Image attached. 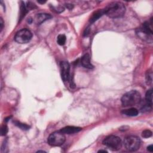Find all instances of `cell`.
<instances>
[{
	"label": "cell",
	"mask_w": 153,
	"mask_h": 153,
	"mask_svg": "<svg viewBox=\"0 0 153 153\" xmlns=\"http://www.w3.org/2000/svg\"><path fill=\"white\" fill-rule=\"evenodd\" d=\"M105 15L110 18H119L124 16L126 12L125 6L120 2L110 4L105 9Z\"/></svg>",
	"instance_id": "6da1fadb"
},
{
	"label": "cell",
	"mask_w": 153,
	"mask_h": 153,
	"mask_svg": "<svg viewBox=\"0 0 153 153\" xmlns=\"http://www.w3.org/2000/svg\"><path fill=\"white\" fill-rule=\"evenodd\" d=\"M140 94L136 90H131L123 96L122 103L123 107H132L138 104L140 102Z\"/></svg>",
	"instance_id": "7a4b0ae2"
},
{
	"label": "cell",
	"mask_w": 153,
	"mask_h": 153,
	"mask_svg": "<svg viewBox=\"0 0 153 153\" xmlns=\"http://www.w3.org/2000/svg\"><path fill=\"white\" fill-rule=\"evenodd\" d=\"M137 34L138 36L145 41L151 43L152 40V20L151 22H146L138 29Z\"/></svg>",
	"instance_id": "3957f363"
},
{
	"label": "cell",
	"mask_w": 153,
	"mask_h": 153,
	"mask_svg": "<svg viewBox=\"0 0 153 153\" xmlns=\"http://www.w3.org/2000/svg\"><path fill=\"white\" fill-rule=\"evenodd\" d=\"M103 144L110 149L114 151L119 150L122 146L121 139L114 135H111L106 138L103 141Z\"/></svg>",
	"instance_id": "277c9868"
},
{
	"label": "cell",
	"mask_w": 153,
	"mask_h": 153,
	"mask_svg": "<svg viewBox=\"0 0 153 153\" xmlns=\"http://www.w3.org/2000/svg\"><path fill=\"white\" fill-rule=\"evenodd\" d=\"M124 145L128 151H135L140 148V139L136 136H128L124 140Z\"/></svg>",
	"instance_id": "5b68a950"
},
{
	"label": "cell",
	"mask_w": 153,
	"mask_h": 153,
	"mask_svg": "<svg viewBox=\"0 0 153 153\" xmlns=\"http://www.w3.org/2000/svg\"><path fill=\"white\" fill-rule=\"evenodd\" d=\"M66 138L64 133L59 132H55L50 135L48 138V144L52 147H59L65 143Z\"/></svg>",
	"instance_id": "8992f818"
},
{
	"label": "cell",
	"mask_w": 153,
	"mask_h": 153,
	"mask_svg": "<svg viewBox=\"0 0 153 153\" xmlns=\"http://www.w3.org/2000/svg\"><path fill=\"white\" fill-rule=\"evenodd\" d=\"M32 37V34L29 29H22L16 34L15 40L19 44H26L31 41Z\"/></svg>",
	"instance_id": "52a82bcc"
},
{
	"label": "cell",
	"mask_w": 153,
	"mask_h": 153,
	"mask_svg": "<svg viewBox=\"0 0 153 153\" xmlns=\"http://www.w3.org/2000/svg\"><path fill=\"white\" fill-rule=\"evenodd\" d=\"M61 71V76L64 81L66 82L69 81V71H70V66L67 62H61L60 64Z\"/></svg>",
	"instance_id": "ba28073f"
},
{
	"label": "cell",
	"mask_w": 153,
	"mask_h": 153,
	"mask_svg": "<svg viewBox=\"0 0 153 153\" xmlns=\"http://www.w3.org/2000/svg\"><path fill=\"white\" fill-rule=\"evenodd\" d=\"M82 130V129L78 127L67 126L61 129L60 132L64 134H73L78 133Z\"/></svg>",
	"instance_id": "9c48e42d"
},
{
	"label": "cell",
	"mask_w": 153,
	"mask_h": 153,
	"mask_svg": "<svg viewBox=\"0 0 153 153\" xmlns=\"http://www.w3.org/2000/svg\"><path fill=\"white\" fill-rule=\"evenodd\" d=\"M51 17L52 16L49 14L40 13L35 16V21L36 22L37 24H41V23H42L44 21L50 19Z\"/></svg>",
	"instance_id": "30bf717a"
},
{
	"label": "cell",
	"mask_w": 153,
	"mask_h": 153,
	"mask_svg": "<svg viewBox=\"0 0 153 153\" xmlns=\"http://www.w3.org/2000/svg\"><path fill=\"white\" fill-rule=\"evenodd\" d=\"M81 64L84 67L88 69H92L93 66L90 62V57L89 54H86L82 57L81 59Z\"/></svg>",
	"instance_id": "8fae6325"
},
{
	"label": "cell",
	"mask_w": 153,
	"mask_h": 153,
	"mask_svg": "<svg viewBox=\"0 0 153 153\" xmlns=\"http://www.w3.org/2000/svg\"><path fill=\"white\" fill-rule=\"evenodd\" d=\"M103 15H105V10H99L97 11H95V13H94L92 16V17L90 19V22L93 23L94 22H95L96 20H97L100 17H101Z\"/></svg>",
	"instance_id": "7c38bea8"
},
{
	"label": "cell",
	"mask_w": 153,
	"mask_h": 153,
	"mask_svg": "<svg viewBox=\"0 0 153 153\" xmlns=\"http://www.w3.org/2000/svg\"><path fill=\"white\" fill-rule=\"evenodd\" d=\"M122 113L127 116H136L138 114V110L134 108H131L127 110H124L122 111Z\"/></svg>",
	"instance_id": "4fadbf2b"
},
{
	"label": "cell",
	"mask_w": 153,
	"mask_h": 153,
	"mask_svg": "<svg viewBox=\"0 0 153 153\" xmlns=\"http://www.w3.org/2000/svg\"><path fill=\"white\" fill-rule=\"evenodd\" d=\"M146 104L152 107V90L150 89L147 91L145 95Z\"/></svg>",
	"instance_id": "5bb4252c"
},
{
	"label": "cell",
	"mask_w": 153,
	"mask_h": 153,
	"mask_svg": "<svg viewBox=\"0 0 153 153\" xmlns=\"http://www.w3.org/2000/svg\"><path fill=\"white\" fill-rule=\"evenodd\" d=\"M57 42L60 45H64L65 44V42H66V37H65V35H63V34H61V35H59V36L57 37Z\"/></svg>",
	"instance_id": "9a60e30c"
},
{
	"label": "cell",
	"mask_w": 153,
	"mask_h": 153,
	"mask_svg": "<svg viewBox=\"0 0 153 153\" xmlns=\"http://www.w3.org/2000/svg\"><path fill=\"white\" fill-rule=\"evenodd\" d=\"M146 80H147V83L148 85H151L152 84V73L151 71L149 70L148 71H147V75H146Z\"/></svg>",
	"instance_id": "2e32d148"
},
{
	"label": "cell",
	"mask_w": 153,
	"mask_h": 153,
	"mask_svg": "<svg viewBox=\"0 0 153 153\" xmlns=\"http://www.w3.org/2000/svg\"><path fill=\"white\" fill-rule=\"evenodd\" d=\"M15 124L18 126L19 127H20V129H22V130H28V129H29V126H28V125L25 124H23V123H21L20 122H15Z\"/></svg>",
	"instance_id": "e0dca14e"
},
{
	"label": "cell",
	"mask_w": 153,
	"mask_h": 153,
	"mask_svg": "<svg viewBox=\"0 0 153 153\" xmlns=\"http://www.w3.org/2000/svg\"><path fill=\"white\" fill-rule=\"evenodd\" d=\"M152 132L150 130H145L142 133V136L144 138H148L152 136Z\"/></svg>",
	"instance_id": "ac0fdd59"
},
{
	"label": "cell",
	"mask_w": 153,
	"mask_h": 153,
	"mask_svg": "<svg viewBox=\"0 0 153 153\" xmlns=\"http://www.w3.org/2000/svg\"><path fill=\"white\" fill-rule=\"evenodd\" d=\"M8 132V128L7 127L6 125H4L1 127V135L2 136H4L6 135V133Z\"/></svg>",
	"instance_id": "d6986e66"
},
{
	"label": "cell",
	"mask_w": 153,
	"mask_h": 153,
	"mask_svg": "<svg viewBox=\"0 0 153 153\" xmlns=\"http://www.w3.org/2000/svg\"><path fill=\"white\" fill-rule=\"evenodd\" d=\"M147 150H148V151L152 152L153 151V146H152V145H150V146H148L147 147Z\"/></svg>",
	"instance_id": "ffe728a7"
},
{
	"label": "cell",
	"mask_w": 153,
	"mask_h": 153,
	"mask_svg": "<svg viewBox=\"0 0 153 153\" xmlns=\"http://www.w3.org/2000/svg\"><path fill=\"white\" fill-rule=\"evenodd\" d=\"M0 20H1V23H0V25H1V31L3 30V27H4V22H3L2 18H1Z\"/></svg>",
	"instance_id": "44dd1931"
},
{
	"label": "cell",
	"mask_w": 153,
	"mask_h": 153,
	"mask_svg": "<svg viewBox=\"0 0 153 153\" xmlns=\"http://www.w3.org/2000/svg\"><path fill=\"white\" fill-rule=\"evenodd\" d=\"M66 6L69 10H71L73 8V6L71 4H67V5H66Z\"/></svg>",
	"instance_id": "7402d4cb"
},
{
	"label": "cell",
	"mask_w": 153,
	"mask_h": 153,
	"mask_svg": "<svg viewBox=\"0 0 153 153\" xmlns=\"http://www.w3.org/2000/svg\"><path fill=\"white\" fill-rule=\"evenodd\" d=\"M98 152H107V151H105V150H99V151H98Z\"/></svg>",
	"instance_id": "603a6c76"
},
{
	"label": "cell",
	"mask_w": 153,
	"mask_h": 153,
	"mask_svg": "<svg viewBox=\"0 0 153 153\" xmlns=\"http://www.w3.org/2000/svg\"><path fill=\"white\" fill-rule=\"evenodd\" d=\"M39 3H41V4H44L45 3V1H38Z\"/></svg>",
	"instance_id": "cb8c5ba5"
}]
</instances>
